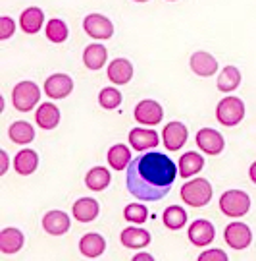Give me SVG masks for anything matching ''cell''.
Returning <instances> with one entry per match:
<instances>
[{"label":"cell","instance_id":"cell-12","mask_svg":"<svg viewBox=\"0 0 256 261\" xmlns=\"http://www.w3.org/2000/svg\"><path fill=\"white\" fill-rule=\"evenodd\" d=\"M129 143L135 151L152 149L160 143V136L154 130H145V128H135L129 132Z\"/></svg>","mask_w":256,"mask_h":261},{"label":"cell","instance_id":"cell-34","mask_svg":"<svg viewBox=\"0 0 256 261\" xmlns=\"http://www.w3.org/2000/svg\"><path fill=\"white\" fill-rule=\"evenodd\" d=\"M14 29H16V23H14V19L8 18V16H2L0 18V39L2 41H6L14 35Z\"/></svg>","mask_w":256,"mask_h":261},{"label":"cell","instance_id":"cell-33","mask_svg":"<svg viewBox=\"0 0 256 261\" xmlns=\"http://www.w3.org/2000/svg\"><path fill=\"white\" fill-rule=\"evenodd\" d=\"M123 217H125V221H129V223L143 224V223H146L148 211H146V207L141 205V203H131V205H127L123 209Z\"/></svg>","mask_w":256,"mask_h":261},{"label":"cell","instance_id":"cell-18","mask_svg":"<svg viewBox=\"0 0 256 261\" xmlns=\"http://www.w3.org/2000/svg\"><path fill=\"white\" fill-rule=\"evenodd\" d=\"M43 21H45V14H43V10L35 8V6L23 10L19 16V25L23 29V33H27V35L39 33V29L43 28Z\"/></svg>","mask_w":256,"mask_h":261},{"label":"cell","instance_id":"cell-39","mask_svg":"<svg viewBox=\"0 0 256 261\" xmlns=\"http://www.w3.org/2000/svg\"><path fill=\"white\" fill-rule=\"evenodd\" d=\"M133 2H146V0H133Z\"/></svg>","mask_w":256,"mask_h":261},{"label":"cell","instance_id":"cell-10","mask_svg":"<svg viewBox=\"0 0 256 261\" xmlns=\"http://www.w3.org/2000/svg\"><path fill=\"white\" fill-rule=\"evenodd\" d=\"M73 80L68 74H54L45 82V93L50 99H64L72 93Z\"/></svg>","mask_w":256,"mask_h":261},{"label":"cell","instance_id":"cell-29","mask_svg":"<svg viewBox=\"0 0 256 261\" xmlns=\"http://www.w3.org/2000/svg\"><path fill=\"white\" fill-rule=\"evenodd\" d=\"M108 163L112 168H116V170H123V168L129 167V163H131V151H129L127 145H114V147H110L108 151Z\"/></svg>","mask_w":256,"mask_h":261},{"label":"cell","instance_id":"cell-13","mask_svg":"<svg viewBox=\"0 0 256 261\" xmlns=\"http://www.w3.org/2000/svg\"><path fill=\"white\" fill-rule=\"evenodd\" d=\"M43 228L52 236H62L70 230V217L64 211H48L43 217Z\"/></svg>","mask_w":256,"mask_h":261},{"label":"cell","instance_id":"cell-9","mask_svg":"<svg viewBox=\"0 0 256 261\" xmlns=\"http://www.w3.org/2000/svg\"><path fill=\"white\" fill-rule=\"evenodd\" d=\"M197 145L201 147V151H204L206 155L216 157L219 155L223 147H226V141L221 138V134L218 130H212V128H202L197 134Z\"/></svg>","mask_w":256,"mask_h":261},{"label":"cell","instance_id":"cell-21","mask_svg":"<svg viewBox=\"0 0 256 261\" xmlns=\"http://www.w3.org/2000/svg\"><path fill=\"white\" fill-rule=\"evenodd\" d=\"M23 242H25V238H23L21 230H18V228H4L0 232V252L4 255L19 252Z\"/></svg>","mask_w":256,"mask_h":261},{"label":"cell","instance_id":"cell-15","mask_svg":"<svg viewBox=\"0 0 256 261\" xmlns=\"http://www.w3.org/2000/svg\"><path fill=\"white\" fill-rule=\"evenodd\" d=\"M191 70L201 77H208L218 72V62L216 58L204 50H199L191 56Z\"/></svg>","mask_w":256,"mask_h":261},{"label":"cell","instance_id":"cell-16","mask_svg":"<svg viewBox=\"0 0 256 261\" xmlns=\"http://www.w3.org/2000/svg\"><path fill=\"white\" fill-rule=\"evenodd\" d=\"M99 213H101L99 201L92 197H81L73 203V217L81 223H91L99 217Z\"/></svg>","mask_w":256,"mask_h":261},{"label":"cell","instance_id":"cell-27","mask_svg":"<svg viewBox=\"0 0 256 261\" xmlns=\"http://www.w3.org/2000/svg\"><path fill=\"white\" fill-rule=\"evenodd\" d=\"M110 180H112V176H110V172L106 170V168L94 167L87 172V176H85V184H87V188L92 190V192H102V190H106V188H108Z\"/></svg>","mask_w":256,"mask_h":261},{"label":"cell","instance_id":"cell-24","mask_svg":"<svg viewBox=\"0 0 256 261\" xmlns=\"http://www.w3.org/2000/svg\"><path fill=\"white\" fill-rule=\"evenodd\" d=\"M8 138L14 143L25 145V143H31V141L35 140V130H33V126L29 122L18 120L8 128Z\"/></svg>","mask_w":256,"mask_h":261},{"label":"cell","instance_id":"cell-8","mask_svg":"<svg viewBox=\"0 0 256 261\" xmlns=\"http://www.w3.org/2000/svg\"><path fill=\"white\" fill-rule=\"evenodd\" d=\"M135 120L143 126H156L160 124L162 118H164V111L162 107L152 101V99H146V101H141V103L135 107Z\"/></svg>","mask_w":256,"mask_h":261},{"label":"cell","instance_id":"cell-20","mask_svg":"<svg viewBox=\"0 0 256 261\" xmlns=\"http://www.w3.org/2000/svg\"><path fill=\"white\" fill-rule=\"evenodd\" d=\"M35 120L39 124V128H43V130H54L56 126H58V122H60V111L52 103L39 105V111L35 112Z\"/></svg>","mask_w":256,"mask_h":261},{"label":"cell","instance_id":"cell-17","mask_svg":"<svg viewBox=\"0 0 256 261\" xmlns=\"http://www.w3.org/2000/svg\"><path fill=\"white\" fill-rule=\"evenodd\" d=\"M133 77V66L127 58H116L108 66V80L116 85H125Z\"/></svg>","mask_w":256,"mask_h":261},{"label":"cell","instance_id":"cell-30","mask_svg":"<svg viewBox=\"0 0 256 261\" xmlns=\"http://www.w3.org/2000/svg\"><path fill=\"white\" fill-rule=\"evenodd\" d=\"M162 221H164V224L168 226V228H172V230H179V228H183L185 223H187V213H185V209H183V207L172 205L164 211Z\"/></svg>","mask_w":256,"mask_h":261},{"label":"cell","instance_id":"cell-35","mask_svg":"<svg viewBox=\"0 0 256 261\" xmlns=\"http://www.w3.org/2000/svg\"><path fill=\"white\" fill-rule=\"evenodd\" d=\"M199 259L201 261H228V253L223 252V250H208V252H202L199 255Z\"/></svg>","mask_w":256,"mask_h":261},{"label":"cell","instance_id":"cell-37","mask_svg":"<svg viewBox=\"0 0 256 261\" xmlns=\"http://www.w3.org/2000/svg\"><path fill=\"white\" fill-rule=\"evenodd\" d=\"M135 261H152V255H148V253H137L135 257H133Z\"/></svg>","mask_w":256,"mask_h":261},{"label":"cell","instance_id":"cell-1","mask_svg":"<svg viewBox=\"0 0 256 261\" xmlns=\"http://www.w3.org/2000/svg\"><path fill=\"white\" fill-rule=\"evenodd\" d=\"M177 178V167L172 159L150 151L135 157L127 167V190L141 201H158L170 194Z\"/></svg>","mask_w":256,"mask_h":261},{"label":"cell","instance_id":"cell-19","mask_svg":"<svg viewBox=\"0 0 256 261\" xmlns=\"http://www.w3.org/2000/svg\"><path fill=\"white\" fill-rule=\"evenodd\" d=\"M79 250H81V253L85 255V257L94 259V257H99V255L104 253V250H106V242H104V238H102L101 234L89 232L79 240Z\"/></svg>","mask_w":256,"mask_h":261},{"label":"cell","instance_id":"cell-22","mask_svg":"<svg viewBox=\"0 0 256 261\" xmlns=\"http://www.w3.org/2000/svg\"><path fill=\"white\" fill-rule=\"evenodd\" d=\"M119 238H121V244L125 248H131V250H141V248H146L150 244V234L143 228H133V226L121 230Z\"/></svg>","mask_w":256,"mask_h":261},{"label":"cell","instance_id":"cell-38","mask_svg":"<svg viewBox=\"0 0 256 261\" xmlns=\"http://www.w3.org/2000/svg\"><path fill=\"white\" fill-rule=\"evenodd\" d=\"M248 176H250V180H252V182L256 184V161L252 163V165H250V170H248Z\"/></svg>","mask_w":256,"mask_h":261},{"label":"cell","instance_id":"cell-26","mask_svg":"<svg viewBox=\"0 0 256 261\" xmlns=\"http://www.w3.org/2000/svg\"><path fill=\"white\" fill-rule=\"evenodd\" d=\"M14 167L19 174L27 176L31 172H35L37 167H39V155H37L33 149H23L16 155V161H14Z\"/></svg>","mask_w":256,"mask_h":261},{"label":"cell","instance_id":"cell-11","mask_svg":"<svg viewBox=\"0 0 256 261\" xmlns=\"http://www.w3.org/2000/svg\"><path fill=\"white\" fill-rule=\"evenodd\" d=\"M187 128L183 126L181 122H170L162 130V140H164V145L168 151H177L181 149L187 141Z\"/></svg>","mask_w":256,"mask_h":261},{"label":"cell","instance_id":"cell-28","mask_svg":"<svg viewBox=\"0 0 256 261\" xmlns=\"http://www.w3.org/2000/svg\"><path fill=\"white\" fill-rule=\"evenodd\" d=\"M241 84V72L235 66H226L218 75V89L221 93H229L233 89H237Z\"/></svg>","mask_w":256,"mask_h":261},{"label":"cell","instance_id":"cell-40","mask_svg":"<svg viewBox=\"0 0 256 261\" xmlns=\"http://www.w3.org/2000/svg\"><path fill=\"white\" fill-rule=\"evenodd\" d=\"M168 2H175V0H168Z\"/></svg>","mask_w":256,"mask_h":261},{"label":"cell","instance_id":"cell-25","mask_svg":"<svg viewBox=\"0 0 256 261\" xmlns=\"http://www.w3.org/2000/svg\"><path fill=\"white\" fill-rule=\"evenodd\" d=\"M204 167V157H201L195 151H187L181 159H179V176L189 178L197 172H201Z\"/></svg>","mask_w":256,"mask_h":261},{"label":"cell","instance_id":"cell-4","mask_svg":"<svg viewBox=\"0 0 256 261\" xmlns=\"http://www.w3.org/2000/svg\"><path fill=\"white\" fill-rule=\"evenodd\" d=\"M245 116V105L239 97H223L216 107V118L221 126H237Z\"/></svg>","mask_w":256,"mask_h":261},{"label":"cell","instance_id":"cell-5","mask_svg":"<svg viewBox=\"0 0 256 261\" xmlns=\"http://www.w3.org/2000/svg\"><path fill=\"white\" fill-rule=\"evenodd\" d=\"M39 97H41L39 85L33 82H21L12 91V103L16 107V111L27 112L33 111V107L39 103Z\"/></svg>","mask_w":256,"mask_h":261},{"label":"cell","instance_id":"cell-6","mask_svg":"<svg viewBox=\"0 0 256 261\" xmlns=\"http://www.w3.org/2000/svg\"><path fill=\"white\" fill-rule=\"evenodd\" d=\"M226 244L233 250H245L252 242V232L245 223H231L223 230Z\"/></svg>","mask_w":256,"mask_h":261},{"label":"cell","instance_id":"cell-32","mask_svg":"<svg viewBox=\"0 0 256 261\" xmlns=\"http://www.w3.org/2000/svg\"><path fill=\"white\" fill-rule=\"evenodd\" d=\"M99 103H101L102 109L106 111H112V109H118L121 105V93L114 87H104L99 95Z\"/></svg>","mask_w":256,"mask_h":261},{"label":"cell","instance_id":"cell-36","mask_svg":"<svg viewBox=\"0 0 256 261\" xmlns=\"http://www.w3.org/2000/svg\"><path fill=\"white\" fill-rule=\"evenodd\" d=\"M0 161H2L0 174H6V170H8V155H6V151H0Z\"/></svg>","mask_w":256,"mask_h":261},{"label":"cell","instance_id":"cell-31","mask_svg":"<svg viewBox=\"0 0 256 261\" xmlns=\"http://www.w3.org/2000/svg\"><path fill=\"white\" fill-rule=\"evenodd\" d=\"M68 25H66L62 19L58 18H52L48 23H46V37L48 41H52V43H64L66 39H68Z\"/></svg>","mask_w":256,"mask_h":261},{"label":"cell","instance_id":"cell-7","mask_svg":"<svg viewBox=\"0 0 256 261\" xmlns=\"http://www.w3.org/2000/svg\"><path fill=\"white\" fill-rule=\"evenodd\" d=\"M83 29L94 39H110L114 35V23L102 14H89L83 21Z\"/></svg>","mask_w":256,"mask_h":261},{"label":"cell","instance_id":"cell-2","mask_svg":"<svg viewBox=\"0 0 256 261\" xmlns=\"http://www.w3.org/2000/svg\"><path fill=\"white\" fill-rule=\"evenodd\" d=\"M181 199L191 207H204L212 199V186L206 178H195L183 184Z\"/></svg>","mask_w":256,"mask_h":261},{"label":"cell","instance_id":"cell-14","mask_svg":"<svg viewBox=\"0 0 256 261\" xmlns=\"http://www.w3.org/2000/svg\"><path fill=\"white\" fill-rule=\"evenodd\" d=\"M214 226L212 223L204 221V219H199L189 226V240H191L195 246L199 248H204L214 240Z\"/></svg>","mask_w":256,"mask_h":261},{"label":"cell","instance_id":"cell-3","mask_svg":"<svg viewBox=\"0 0 256 261\" xmlns=\"http://www.w3.org/2000/svg\"><path fill=\"white\" fill-rule=\"evenodd\" d=\"M219 209H221V213L231 217V219H239V217L248 213L250 197L243 190H228L219 197Z\"/></svg>","mask_w":256,"mask_h":261},{"label":"cell","instance_id":"cell-23","mask_svg":"<svg viewBox=\"0 0 256 261\" xmlns=\"http://www.w3.org/2000/svg\"><path fill=\"white\" fill-rule=\"evenodd\" d=\"M106 58H108V53H106V47H102L99 43H92L85 48L83 53V62L89 70H101L102 66L106 64Z\"/></svg>","mask_w":256,"mask_h":261}]
</instances>
